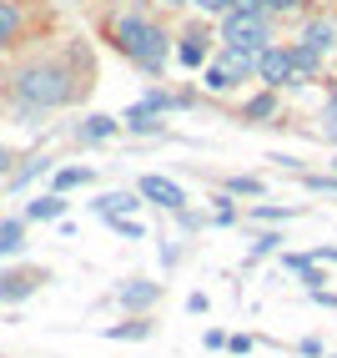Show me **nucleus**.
Returning <instances> with one entry per match:
<instances>
[{
	"label": "nucleus",
	"mask_w": 337,
	"mask_h": 358,
	"mask_svg": "<svg viewBox=\"0 0 337 358\" xmlns=\"http://www.w3.org/2000/svg\"><path fill=\"white\" fill-rule=\"evenodd\" d=\"M15 96L26 106H61L70 96V81H66L61 66H26L15 81Z\"/></svg>",
	"instance_id": "2"
},
{
	"label": "nucleus",
	"mask_w": 337,
	"mask_h": 358,
	"mask_svg": "<svg viewBox=\"0 0 337 358\" xmlns=\"http://www.w3.org/2000/svg\"><path fill=\"white\" fill-rule=\"evenodd\" d=\"M126 127H131V131H156V111H151V106H131V111H126Z\"/></svg>",
	"instance_id": "16"
},
{
	"label": "nucleus",
	"mask_w": 337,
	"mask_h": 358,
	"mask_svg": "<svg viewBox=\"0 0 337 358\" xmlns=\"http://www.w3.org/2000/svg\"><path fill=\"white\" fill-rule=\"evenodd\" d=\"M116 45H121V56H131L147 71H161V61H166V36L151 26V20H141V15L116 20Z\"/></svg>",
	"instance_id": "1"
},
{
	"label": "nucleus",
	"mask_w": 337,
	"mask_h": 358,
	"mask_svg": "<svg viewBox=\"0 0 337 358\" xmlns=\"http://www.w3.org/2000/svg\"><path fill=\"white\" fill-rule=\"evenodd\" d=\"M257 61H262V51H252V45H227V51H222V66H227V76H232V81L252 76Z\"/></svg>",
	"instance_id": "7"
},
{
	"label": "nucleus",
	"mask_w": 337,
	"mask_h": 358,
	"mask_svg": "<svg viewBox=\"0 0 337 358\" xmlns=\"http://www.w3.org/2000/svg\"><path fill=\"white\" fill-rule=\"evenodd\" d=\"M45 166H51V162H45V157H40V162H31V166H26V172H15V187H26V182L36 177V172H45Z\"/></svg>",
	"instance_id": "27"
},
{
	"label": "nucleus",
	"mask_w": 337,
	"mask_h": 358,
	"mask_svg": "<svg viewBox=\"0 0 337 358\" xmlns=\"http://www.w3.org/2000/svg\"><path fill=\"white\" fill-rule=\"evenodd\" d=\"M6 172H10V152H6V147H0V177H6Z\"/></svg>",
	"instance_id": "31"
},
{
	"label": "nucleus",
	"mask_w": 337,
	"mask_h": 358,
	"mask_svg": "<svg viewBox=\"0 0 337 358\" xmlns=\"http://www.w3.org/2000/svg\"><path fill=\"white\" fill-rule=\"evenodd\" d=\"M257 76L267 81L272 91L277 86H287L297 76V66H292V51H287V45H267V51H262V61H257Z\"/></svg>",
	"instance_id": "4"
},
{
	"label": "nucleus",
	"mask_w": 337,
	"mask_h": 358,
	"mask_svg": "<svg viewBox=\"0 0 337 358\" xmlns=\"http://www.w3.org/2000/svg\"><path fill=\"white\" fill-rule=\"evenodd\" d=\"M332 187H337V182H332Z\"/></svg>",
	"instance_id": "34"
},
{
	"label": "nucleus",
	"mask_w": 337,
	"mask_h": 358,
	"mask_svg": "<svg viewBox=\"0 0 337 358\" xmlns=\"http://www.w3.org/2000/svg\"><path fill=\"white\" fill-rule=\"evenodd\" d=\"M322 131L337 141V91H332V96H327V111H322Z\"/></svg>",
	"instance_id": "22"
},
{
	"label": "nucleus",
	"mask_w": 337,
	"mask_h": 358,
	"mask_svg": "<svg viewBox=\"0 0 337 358\" xmlns=\"http://www.w3.org/2000/svg\"><path fill=\"white\" fill-rule=\"evenodd\" d=\"M20 237H26L20 222H0V252H20Z\"/></svg>",
	"instance_id": "18"
},
{
	"label": "nucleus",
	"mask_w": 337,
	"mask_h": 358,
	"mask_svg": "<svg viewBox=\"0 0 337 358\" xmlns=\"http://www.w3.org/2000/svg\"><path fill=\"white\" fill-rule=\"evenodd\" d=\"M91 182V166H61L56 172V192H70V187H86Z\"/></svg>",
	"instance_id": "14"
},
{
	"label": "nucleus",
	"mask_w": 337,
	"mask_h": 358,
	"mask_svg": "<svg viewBox=\"0 0 337 358\" xmlns=\"http://www.w3.org/2000/svg\"><path fill=\"white\" fill-rule=\"evenodd\" d=\"M147 323H121V328H111V338H147Z\"/></svg>",
	"instance_id": "23"
},
{
	"label": "nucleus",
	"mask_w": 337,
	"mask_h": 358,
	"mask_svg": "<svg viewBox=\"0 0 337 358\" xmlns=\"http://www.w3.org/2000/svg\"><path fill=\"white\" fill-rule=\"evenodd\" d=\"M186 313H207V293H191L186 298Z\"/></svg>",
	"instance_id": "29"
},
{
	"label": "nucleus",
	"mask_w": 337,
	"mask_h": 358,
	"mask_svg": "<svg viewBox=\"0 0 337 358\" xmlns=\"http://www.w3.org/2000/svg\"><path fill=\"white\" fill-rule=\"evenodd\" d=\"M232 10H262V0H232Z\"/></svg>",
	"instance_id": "30"
},
{
	"label": "nucleus",
	"mask_w": 337,
	"mask_h": 358,
	"mask_svg": "<svg viewBox=\"0 0 337 358\" xmlns=\"http://www.w3.org/2000/svg\"><path fill=\"white\" fill-rule=\"evenodd\" d=\"M81 136H86V141H106V136H116V122H111V116H86V122H81Z\"/></svg>",
	"instance_id": "12"
},
{
	"label": "nucleus",
	"mask_w": 337,
	"mask_h": 358,
	"mask_svg": "<svg viewBox=\"0 0 337 358\" xmlns=\"http://www.w3.org/2000/svg\"><path fill=\"white\" fill-rule=\"evenodd\" d=\"M15 31H20V10L10 6V0H0V45H10Z\"/></svg>",
	"instance_id": "13"
},
{
	"label": "nucleus",
	"mask_w": 337,
	"mask_h": 358,
	"mask_svg": "<svg viewBox=\"0 0 337 358\" xmlns=\"http://www.w3.org/2000/svg\"><path fill=\"white\" fill-rule=\"evenodd\" d=\"M302 45H312L317 56H332V51H337V20H332V15H317V20H307V31H302Z\"/></svg>",
	"instance_id": "6"
},
{
	"label": "nucleus",
	"mask_w": 337,
	"mask_h": 358,
	"mask_svg": "<svg viewBox=\"0 0 337 358\" xmlns=\"http://www.w3.org/2000/svg\"><path fill=\"white\" fill-rule=\"evenodd\" d=\"M277 243H282L277 232H262V237H252V257H267V252H272Z\"/></svg>",
	"instance_id": "21"
},
{
	"label": "nucleus",
	"mask_w": 337,
	"mask_h": 358,
	"mask_svg": "<svg viewBox=\"0 0 337 358\" xmlns=\"http://www.w3.org/2000/svg\"><path fill=\"white\" fill-rule=\"evenodd\" d=\"M327 358H337V353H327Z\"/></svg>",
	"instance_id": "33"
},
{
	"label": "nucleus",
	"mask_w": 337,
	"mask_h": 358,
	"mask_svg": "<svg viewBox=\"0 0 337 358\" xmlns=\"http://www.w3.org/2000/svg\"><path fill=\"white\" fill-rule=\"evenodd\" d=\"M156 298H161L156 282H126V288H121V303H126V308H151Z\"/></svg>",
	"instance_id": "10"
},
{
	"label": "nucleus",
	"mask_w": 337,
	"mask_h": 358,
	"mask_svg": "<svg viewBox=\"0 0 337 358\" xmlns=\"http://www.w3.org/2000/svg\"><path fill=\"white\" fill-rule=\"evenodd\" d=\"M136 192H141V197H151V202H161V207H172V212H181V207H186V192H181L172 177H156V172H151V177H141Z\"/></svg>",
	"instance_id": "5"
},
{
	"label": "nucleus",
	"mask_w": 337,
	"mask_h": 358,
	"mask_svg": "<svg viewBox=\"0 0 337 358\" xmlns=\"http://www.w3.org/2000/svg\"><path fill=\"white\" fill-rule=\"evenodd\" d=\"M61 212H66V197H61V192H45V197H36V202L26 207V217H31V222H56Z\"/></svg>",
	"instance_id": "9"
},
{
	"label": "nucleus",
	"mask_w": 337,
	"mask_h": 358,
	"mask_svg": "<svg viewBox=\"0 0 337 358\" xmlns=\"http://www.w3.org/2000/svg\"><path fill=\"white\" fill-rule=\"evenodd\" d=\"M197 10H207V15H227L232 10V0H191Z\"/></svg>",
	"instance_id": "24"
},
{
	"label": "nucleus",
	"mask_w": 337,
	"mask_h": 358,
	"mask_svg": "<svg viewBox=\"0 0 337 358\" xmlns=\"http://www.w3.org/2000/svg\"><path fill=\"white\" fill-rule=\"evenodd\" d=\"M202 61H207V36L191 31V36L181 41V66H202Z\"/></svg>",
	"instance_id": "11"
},
{
	"label": "nucleus",
	"mask_w": 337,
	"mask_h": 358,
	"mask_svg": "<svg viewBox=\"0 0 337 358\" xmlns=\"http://www.w3.org/2000/svg\"><path fill=\"white\" fill-rule=\"evenodd\" d=\"M252 212L267 217V222H287V217H292V207H252Z\"/></svg>",
	"instance_id": "25"
},
{
	"label": "nucleus",
	"mask_w": 337,
	"mask_h": 358,
	"mask_svg": "<svg viewBox=\"0 0 337 358\" xmlns=\"http://www.w3.org/2000/svg\"><path fill=\"white\" fill-rule=\"evenodd\" d=\"M166 6H181V0H166Z\"/></svg>",
	"instance_id": "32"
},
{
	"label": "nucleus",
	"mask_w": 337,
	"mask_h": 358,
	"mask_svg": "<svg viewBox=\"0 0 337 358\" xmlns=\"http://www.w3.org/2000/svg\"><path fill=\"white\" fill-rule=\"evenodd\" d=\"M222 41H227V45H252V51H267V15H262V10H227Z\"/></svg>",
	"instance_id": "3"
},
{
	"label": "nucleus",
	"mask_w": 337,
	"mask_h": 358,
	"mask_svg": "<svg viewBox=\"0 0 337 358\" xmlns=\"http://www.w3.org/2000/svg\"><path fill=\"white\" fill-rule=\"evenodd\" d=\"M111 227L121 232V237H141V222L136 217H111Z\"/></svg>",
	"instance_id": "26"
},
{
	"label": "nucleus",
	"mask_w": 337,
	"mask_h": 358,
	"mask_svg": "<svg viewBox=\"0 0 337 358\" xmlns=\"http://www.w3.org/2000/svg\"><path fill=\"white\" fill-rule=\"evenodd\" d=\"M287 51H292V66H297V71H317V66H322V56L312 51V45H302V41H292Z\"/></svg>",
	"instance_id": "15"
},
{
	"label": "nucleus",
	"mask_w": 337,
	"mask_h": 358,
	"mask_svg": "<svg viewBox=\"0 0 337 358\" xmlns=\"http://www.w3.org/2000/svg\"><path fill=\"white\" fill-rule=\"evenodd\" d=\"M136 207H141L136 192H106L101 202H96V212H101V217H131Z\"/></svg>",
	"instance_id": "8"
},
{
	"label": "nucleus",
	"mask_w": 337,
	"mask_h": 358,
	"mask_svg": "<svg viewBox=\"0 0 337 358\" xmlns=\"http://www.w3.org/2000/svg\"><path fill=\"white\" fill-rule=\"evenodd\" d=\"M207 86H211V91H227V86H237V81L227 76V66H222V61H211V66H207Z\"/></svg>",
	"instance_id": "19"
},
{
	"label": "nucleus",
	"mask_w": 337,
	"mask_h": 358,
	"mask_svg": "<svg viewBox=\"0 0 337 358\" xmlns=\"http://www.w3.org/2000/svg\"><path fill=\"white\" fill-rule=\"evenodd\" d=\"M272 111H277V96H272V91H262V96L247 101V122H262V116H272Z\"/></svg>",
	"instance_id": "17"
},
{
	"label": "nucleus",
	"mask_w": 337,
	"mask_h": 358,
	"mask_svg": "<svg viewBox=\"0 0 337 358\" xmlns=\"http://www.w3.org/2000/svg\"><path fill=\"white\" fill-rule=\"evenodd\" d=\"M227 192H242V197H257V192H262V182H257V177H232V182H227Z\"/></svg>",
	"instance_id": "20"
},
{
	"label": "nucleus",
	"mask_w": 337,
	"mask_h": 358,
	"mask_svg": "<svg viewBox=\"0 0 337 358\" xmlns=\"http://www.w3.org/2000/svg\"><path fill=\"white\" fill-rule=\"evenodd\" d=\"M302 0H262V10H277V15H287V10H297Z\"/></svg>",
	"instance_id": "28"
}]
</instances>
